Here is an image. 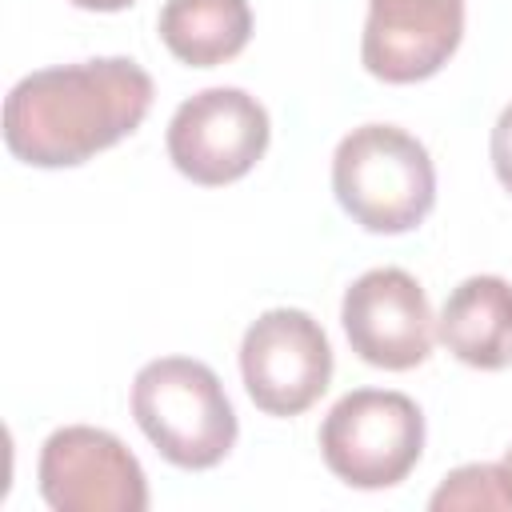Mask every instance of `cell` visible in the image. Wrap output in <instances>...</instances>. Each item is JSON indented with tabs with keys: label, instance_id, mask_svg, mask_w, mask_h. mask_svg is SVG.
I'll list each match as a JSON object with an SVG mask.
<instances>
[{
	"label": "cell",
	"instance_id": "obj_9",
	"mask_svg": "<svg viewBox=\"0 0 512 512\" xmlns=\"http://www.w3.org/2000/svg\"><path fill=\"white\" fill-rule=\"evenodd\" d=\"M464 36V0H368L360 56L376 80L436 76Z\"/></svg>",
	"mask_w": 512,
	"mask_h": 512
},
{
	"label": "cell",
	"instance_id": "obj_8",
	"mask_svg": "<svg viewBox=\"0 0 512 512\" xmlns=\"http://www.w3.org/2000/svg\"><path fill=\"white\" fill-rule=\"evenodd\" d=\"M344 336L352 352L388 372H408L428 360L436 320L424 288L404 268H372L352 280L340 304Z\"/></svg>",
	"mask_w": 512,
	"mask_h": 512
},
{
	"label": "cell",
	"instance_id": "obj_11",
	"mask_svg": "<svg viewBox=\"0 0 512 512\" xmlns=\"http://www.w3.org/2000/svg\"><path fill=\"white\" fill-rule=\"evenodd\" d=\"M252 36L248 0H164L160 40L192 68H216L232 60Z\"/></svg>",
	"mask_w": 512,
	"mask_h": 512
},
{
	"label": "cell",
	"instance_id": "obj_6",
	"mask_svg": "<svg viewBox=\"0 0 512 512\" xmlns=\"http://www.w3.org/2000/svg\"><path fill=\"white\" fill-rule=\"evenodd\" d=\"M272 136L268 112L244 88H204L188 96L168 120V156L172 164L204 184H232L256 168Z\"/></svg>",
	"mask_w": 512,
	"mask_h": 512
},
{
	"label": "cell",
	"instance_id": "obj_4",
	"mask_svg": "<svg viewBox=\"0 0 512 512\" xmlns=\"http://www.w3.org/2000/svg\"><path fill=\"white\" fill-rule=\"evenodd\" d=\"M320 452L348 488H392L424 452V412L404 392L356 388L328 408Z\"/></svg>",
	"mask_w": 512,
	"mask_h": 512
},
{
	"label": "cell",
	"instance_id": "obj_15",
	"mask_svg": "<svg viewBox=\"0 0 512 512\" xmlns=\"http://www.w3.org/2000/svg\"><path fill=\"white\" fill-rule=\"evenodd\" d=\"M500 464H504V468H508V476H512V448L504 452V460H500Z\"/></svg>",
	"mask_w": 512,
	"mask_h": 512
},
{
	"label": "cell",
	"instance_id": "obj_12",
	"mask_svg": "<svg viewBox=\"0 0 512 512\" xmlns=\"http://www.w3.org/2000/svg\"><path fill=\"white\" fill-rule=\"evenodd\" d=\"M436 512L448 508H512V476L504 464H464L444 476L428 500Z\"/></svg>",
	"mask_w": 512,
	"mask_h": 512
},
{
	"label": "cell",
	"instance_id": "obj_3",
	"mask_svg": "<svg viewBox=\"0 0 512 512\" xmlns=\"http://www.w3.org/2000/svg\"><path fill=\"white\" fill-rule=\"evenodd\" d=\"M132 416L176 468H212L236 444V412L220 376L188 356H160L136 372Z\"/></svg>",
	"mask_w": 512,
	"mask_h": 512
},
{
	"label": "cell",
	"instance_id": "obj_1",
	"mask_svg": "<svg viewBox=\"0 0 512 512\" xmlns=\"http://www.w3.org/2000/svg\"><path fill=\"white\" fill-rule=\"evenodd\" d=\"M152 108V76L128 56L28 72L4 100V144L32 168H72L112 148Z\"/></svg>",
	"mask_w": 512,
	"mask_h": 512
},
{
	"label": "cell",
	"instance_id": "obj_14",
	"mask_svg": "<svg viewBox=\"0 0 512 512\" xmlns=\"http://www.w3.org/2000/svg\"><path fill=\"white\" fill-rule=\"evenodd\" d=\"M76 8H88V12H120V8H128V4H136V0H72Z\"/></svg>",
	"mask_w": 512,
	"mask_h": 512
},
{
	"label": "cell",
	"instance_id": "obj_2",
	"mask_svg": "<svg viewBox=\"0 0 512 512\" xmlns=\"http://www.w3.org/2000/svg\"><path fill=\"white\" fill-rule=\"evenodd\" d=\"M332 192L368 232H412L436 204V168L428 148L396 124L352 128L332 156Z\"/></svg>",
	"mask_w": 512,
	"mask_h": 512
},
{
	"label": "cell",
	"instance_id": "obj_7",
	"mask_svg": "<svg viewBox=\"0 0 512 512\" xmlns=\"http://www.w3.org/2000/svg\"><path fill=\"white\" fill-rule=\"evenodd\" d=\"M40 496L56 512H144L148 480L140 460L104 428H56L36 464Z\"/></svg>",
	"mask_w": 512,
	"mask_h": 512
},
{
	"label": "cell",
	"instance_id": "obj_5",
	"mask_svg": "<svg viewBox=\"0 0 512 512\" xmlns=\"http://www.w3.org/2000/svg\"><path fill=\"white\" fill-rule=\"evenodd\" d=\"M240 376L268 416H300L332 380V344L304 308H268L240 340Z\"/></svg>",
	"mask_w": 512,
	"mask_h": 512
},
{
	"label": "cell",
	"instance_id": "obj_10",
	"mask_svg": "<svg viewBox=\"0 0 512 512\" xmlns=\"http://www.w3.org/2000/svg\"><path fill=\"white\" fill-rule=\"evenodd\" d=\"M440 344L468 368H508L512 364V284L504 276L460 280L436 320Z\"/></svg>",
	"mask_w": 512,
	"mask_h": 512
},
{
	"label": "cell",
	"instance_id": "obj_13",
	"mask_svg": "<svg viewBox=\"0 0 512 512\" xmlns=\"http://www.w3.org/2000/svg\"><path fill=\"white\" fill-rule=\"evenodd\" d=\"M492 168H496L500 184L512 192V104L500 112V120L492 128Z\"/></svg>",
	"mask_w": 512,
	"mask_h": 512
}]
</instances>
